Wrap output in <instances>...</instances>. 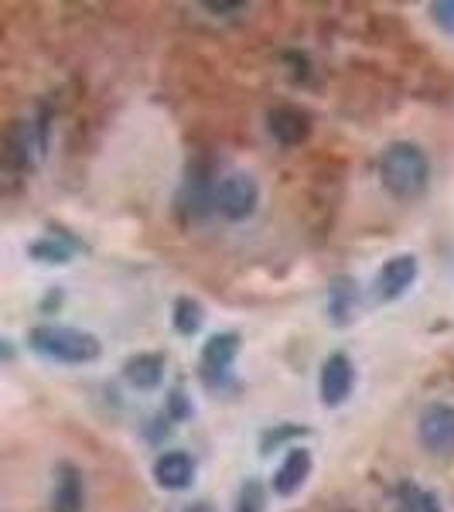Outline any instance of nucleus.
<instances>
[{"label": "nucleus", "mask_w": 454, "mask_h": 512, "mask_svg": "<svg viewBox=\"0 0 454 512\" xmlns=\"http://www.w3.org/2000/svg\"><path fill=\"white\" fill-rule=\"evenodd\" d=\"M205 11H219V14H233V11H243V4H216V0H205Z\"/></svg>", "instance_id": "4be33fe9"}, {"label": "nucleus", "mask_w": 454, "mask_h": 512, "mask_svg": "<svg viewBox=\"0 0 454 512\" xmlns=\"http://www.w3.org/2000/svg\"><path fill=\"white\" fill-rule=\"evenodd\" d=\"M154 478H158L161 489L168 492H181L195 482V461L192 454L185 451H164L158 461H154Z\"/></svg>", "instance_id": "1a4fd4ad"}, {"label": "nucleus", "mask_w": 454, "mask_h": 512, "mask_svg": "<svg viewBox=\"0 0 454 512\" xmlns=\"http://www.w3.org/2000/svg\"><path fill=\"white\" fill-rule=\"evenodd\" d=\"M352 386H356V366H352L349 355H328L325 366H321V400H325V407H342L352 396Z\"/></svg>", "instance_id": "39448f33"}, {"label": "nucleus", "mask_w": 454, "mask_h": 512, "mask_svg": "<svg viewBox=\"0 0 454 512\" xmlns=\"http://www.w3.org/2000/svg\"><path fill=\"white\" fill-rule=\"evenodd\" d=\"M14 359H18V345L7 335H0V362H14Z\"/></svg>", "instance_id": "412c9836"}, {"label": "nucleus", "mask_w": 454, "mask_h": 512, "mask_svg": "<svg viewBox=\"0 0 454 512\" xmlns=\"http://www.w3.org/2000/svg\"><path fill=\"white\" fill-rule=\"evenodd\" d=\"M79 243H69V236H41L35 243H28V256L38 263H52V267H62L76 256Z\"/></svg>", "instance_id": "4468645a"}, {"label": "nucleus", "mask_w": 454, "mask_h": 512, "mask_svg": "<svg viewBox=\"0 0 454 512\" xmlns=\"http://www.w3.org/2000/svg\"><path fill=\"white\" fill-rule=\"evenodd\" d=\"M417 434L427 451L451 454L454 451V407H448V403H431V407L420 414Z\"/></svg>", "instance_id": "20e7f679"}, {"label": "nucleus", "mask_w": 454, "mask_h": 512, "mask_svg": "<svg viewBox=\"0 0 454 512\" xmlns=\"http://www.w3.org/2000/svg\"><path fill=\"white\" fill-rule=\"evenodd\" d=\"M414 280H417V256L400 253L383 263V270H379V277H376V291L383 301H396V297L414 287Z\"/></svg>", "instance_id": "0eeeda50"}, {"label": "nucleus", "mask_w": 454, "mask_h": 512, "mask_svg": "<svg viewBox=\"0 0 454 512\" xmlns=\"http://www.w3.org/2000/svg\"><path fill=\"white\" fill-rule=\"evenodd\" d=\"M311 451L308 448H291L287 451V458H284V465L277 468V475H274V489L277 495H284V499H291L294 492H301V485L308 482V475H311Z\"/></svg>", "instance_id": "9b49d317"}, {"label": "nucleus", "mask_w": 454, "mask_h": 512, "mask_svg": "<svg viewBox=\"0 0 454 512\" xmlns=\"http://www.w3.org/2000/svg\"><path fill=\"white\" fill-rule=\"evenodd\" d=\"M359 311V287L352 277H335L332 287H328V315H332V325H352Z\"/></svg>", "instance_id": "ddd939ff"}, {"label": "nucleus", "mask_w": 454, "mask_h": 512, "mask_svg": "<svg viewBox=\"0 0 454 512\" xmlns=\"http://www.w3.org/2000/svg\"><path fill=\"white\" fill-rule=\"evenodd\" d=\"M267 127H270V134L277 137V144L297 147V144H304L311 134V117L301 110V106L284 103V106H274V110H270Z\"/></svg>", "instance_id": "423d86ee"}, {"label": "nucleus", "mask_w": 454, "mask_h": 512, "mask_svg": "<svg viewBox=\"0 0 454 512\" xmlns=\"http://www.w3.org/2000/svg\"><path fill=\"white\" fill-rule=\"evenodd\" d=\"M123 379L134 390H158L164 383V355L161 352H140L123 362Z\"/></svg>", "instance_id": "9d476101"}, {"label": "nucleus", "mask_w": 454, "mask_h": 512, "mask_svg": "<svg viewBox=\"0 0 454 512\" xmlns=\"http://www.w3.org/2000/svg\"><path fill=\"white\" fill-rule=\"evenodd\" d=\"M31 158V130L28 123H14L11 134L4 137V168L21 171Z\"/></svg>", "instance_id": "2eb2a0df"}, {"label": "nucleus", "mask_w": 454, "mask_h": 512, "mask_svg": "<svg viewBox=\"0 0 454 512\" xmlns=\"http://www.w3.org/2000/svg\"><path fill=\"white\" fill-rule=\"evenodd\" d=\"M236 352H239V335L236 332L212 335L209 342H205V349H202V373H205V379L226 376V369L233 366Z\"/></svg>", "instance_id": "f8f14e48"}, {"label": "nucleus", "mask_w": 454, "mask_h": 512, "mask_svg": "<svg viewBox=\"0 0 454 512\" xmlns=\"http://www.w3.org/2000/svg\"><path fill=\"white\" fill-rule=\"evenodd\" d=\"M86 502V485H82V472L72 461H59L55 468V492H52V512H82Z\"/></svg>", "instance_id": "6e6552de"}, {"label": "nucleus", "mask_w": 454, "mask_h": 512, "mask_svg": "<svg viewBox=\"0 0 454 512\" xmlns=\"http://www.w3.org/2000/svg\"><path fill=\"white\" fill-rule=\"evenodd\" d=\"M185 512H216V509H212L209 502H192V506H188Z\"/></svg>", "instance_id": "5701e85b"}, {"label": "nucleus", "mask_w": 454, "mask_h": 512, "mask_svg": "<svg viewBox=\"0 0 454 512\" xmlns=\"http://www.w3.org/2000/svg\"><path fill=\"white\" fill-rule=\"evenodd\" d=\"M379 181L393 198H417L431 181V161L417 144L396 140L379 158Z\"/></svg>", "instance_id": "f257e3e1"}, {"label": "nucleus", "mask_w": 454, "mask_h": 512, "mask_svg": "<svg viewBox=\"0 0 454 512\" xmlns=\"http://www.w3.org/2000/svg\"><path fill=\"white\" fill-rule=\"evenodd\" d=\"M202 304L195 297H178L175 308H171V325H175L178 335H198L202 328Z\"/></svg>", "instance_id": "dca6fc26"}, {"label": "nucleus", "mask_w": 454, "mask_h": 512, "mask_svg": "<svg viewBox=\"0 0 454 512\" xmlns=\"http://www.w3.org/2000/svg\"><path fill=\"white\" fill-rule=\"evenodd\" d=\"M431 21L444 31V35L454 38V0H434V4H431Z\"/></svg>", "instance_id": "6ab92c4d"}, {"label": "nucleus", "mask_w": 454, "mask_h": 512, "mask_svg": "<svg viewBox=\"0 0 454 512\" xmlns=\"http://www.w3.org/2000/svg\"><path fill=\"white\" fill-rule=\"evenodd\" d=\"M28 345L31 352L62 362V366H89V362H96L103 355V345H99L93 332L69 325H35L28 332Z\"/></svg>", "instance_id": "f03ea898"}, {"label": "nucleus", "mask_w": 454, "mask_h": 512, "mask_svg": "<svg viewBox=\"0 0 454 512\" xmlns=\"http://www.w3.org/2000/svg\"><path fill=\"white\" fill-rule=\"evenodd\" d=\"M168 417L171 420H188V417H192V400H188L185 390H171V396H168Z\"/></svg>", "instance_id": "aec40b11"}, {"label": "nucleus", "mask_w": 454, "mask_h": 512, "mask_svg": "<svg viewBox=\"0 0 454 512\" xmlns=\"http://www.w3.org/2000/svg\"><path fill=\"white\" fill-rule=\"evenodd\" d=\"M216 205H219V212L229 222L250 219L253 212H257V205H260L257 181H253L250 175H243V171H236V175L222 178L219 188H216Z\"/></svg>", "instance_id": "7ed1b4c3"}, {"label": "nucleus", "mask_w": 454, "mask_h": 512, "mask_svg": "<svg viewBox=\"0 0 454 512\" xmlns=\"http://www.w3.org/2000/svg\"><path fill=\"white\" fill-rule=\"evenodd\" d=\"M403 495L410 499V512H441V502H437L434 492H420L414 485H403Z\"/></svg>", "instance_id": "a211bd4d"}, {"label": "nucleus", "mask_w": 454, "mask_h": 512, "mask_svg": "<svg viewBox=\"0 0 454 512\" xmlns=\"http://www.w3.org/2000/svg\"><path fill=\"white\" fill-rule=\"evenodd\" d=\"M267 509V492L260 482H246L236 495V512H263Z\"/></svg>", "instance_id": "f3484780"}]
</instances>
